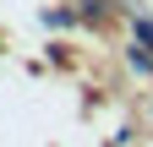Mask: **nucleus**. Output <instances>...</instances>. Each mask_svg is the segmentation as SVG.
Returning <instances> with one entry per match:
<instances>
[{
    "mask_svg": "<svg viewBox=\"0 0 153 147\" xmlns=\"http://www.w3.org/2000/svg\"><path fill=\"white\" fill-rule=\"evenodd\" d=\"M131 33H137V38L153 49V22H148V16H131Z\"/></svg>",
    "mask_w": 153,
    "mask_h": 147,
    "instance_id": "f257e3e1",
    "label": "nucleus"
}]
</instances>
